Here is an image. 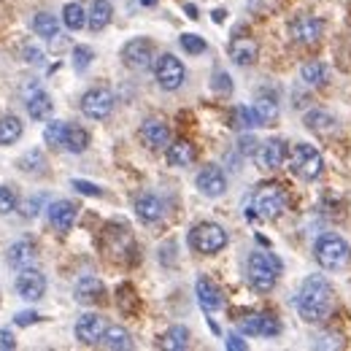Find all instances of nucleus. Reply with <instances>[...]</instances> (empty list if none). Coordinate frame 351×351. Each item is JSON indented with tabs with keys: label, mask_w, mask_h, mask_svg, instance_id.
<instances>
[{
	"label": "nucleus",
	"mask_w": 351,
	"mask_h": 351,
	"mask_svg": "<svg viewBox=\"0 0 351 351\" xmlns=\"http://www.w3.org/2000/svg\"><path fill=\"white\" fill-rule=\"evenodd\" d=\"M16 292L22 300L27 303H36L41 300L46 292V276L36 267H25L19 276H16Z\"/></svg>",
	"instance_id": "obj_12"
},
{
	"label": "nucleus",
	"mask_w": 351,
	"mask_h": 351,
	"mask_svg": "<svg viewBox=\"0 0 351 351\" xmlns=\"http://www.w3.org/2000/svg\"><path fill=\"white\" fill-rule=\"evenodd\" d=\"M71 186H73L79 195H87V197H100V195H103V189H100L97 184H89V181H82V178H73Z\"/></svg>",
	"instance_id": "obj_41"
},
{
	"label": "nucleus",
	"mask_w": 351,
	"mask_h": 351,
	"mask_svg": "<svg viewBox=\"0 0 351 351\" xmlns=\"http://www.w3.org/2000/svg\"><path fill=\"white\" fill-rule=\"evenodd\" d=\"M141 138H143V143L149 146V149H165V146H171V128L162 122V119H146L143 125H141Z\"/></svg>",
	"instance_id": "obj_19"
},
{
	"label": "nucleus",
	"mask_w": 351,
	"mask_h": 351,
	"mask_svg": "<svg viewBox=\"0 0 351 351\" xmlns=\"http://www.w3.org/2000/svg\"><path fill=\"white\" fill-rule=\"evenodd\" d=\"M38 319H41V316H38L36 311H22V313H16V316H14V322H16L19 327H27V324H36Z\"/></svg>",
	"instance_id": "obj_45"
},
{
	"label": "nucleus",
	"mask_w": 351,
	"mask_h": 351,
	"mask_svg": "<svg viewBox=\"0 0 351 351\" xmlns=\"http://www.w3.org/2000/svg\"><path fill=\"white\" fill-rule=\"evenodd\" d=\"M313 346L316 349H341L343 346V338L341 335H322V338H316Z\"/></svg>",
	"instance_id": "obj_43"
},
{
	"label": "nucleus",
	"mask_w": 351,
	"mask_h": 351,
	"mask_svg": "<svg viewBox=\"0 0 351 351\" xmlns=\"http://www.w3.org/2000/svg\"><path fill=\"white\" fill-rule=\"evenodd\" d=\"M195 184H197V189H200L206 197H221V195L227 192V176L221 173V168H217V165H206V168L197 173Z\"/></svg>",
	"instance_id": "obj_15"
},
{
	"label": "nucleus",
	"mask_w": 351,
	"mask_h": 351,
	"mask_svg": "<svg viewBox=\"0 0 351 351\" xmlns=\"http://www.w3.org/2000/svg\"><path fill=\"white\" fill-rule=\"evenodd\" d=\"M89 146V132L84 128H68V135H65V149L71 154H82L87 152Z\"/></svg>",
	"instance_id": "obj_33"
},
{
	"label": "nucleus",
	"mask_w": 351,
	"mask_h": 351,
	"mask_svg": "<svg viewBox=\"0 0 351 351\" xmlns=\"http://www.w3.org/2000/svg\"><path fill=\"white\" fill-rule=\"evenodd\" d=\"M186 14H189L192 19H197V8H195V5H186Z\"/></svg>",
	"instance_id": "obj_50"
},
{
	"label": "nucleus",
	"mask_w": 351,
	"mask_h": 351,
	"mask_svg": "<svg viewBox=\"0 0 351 351\" xmlns=\"http://www.w3.org/2000/svg\"><path fill=\"white\" fill-rule=\"evenodd\" d=\"M38 206H41V197H33V200L25 203V211H22V214H25L27 219H33V217L38 214Z\"/></svg>",
	"instance_id": "obj_49"
},
{
	"label": "nucleus",
	"mask_w": 351,
	"mask_h": 351,
	"mask_svg": "<svg viewBox=\"0 0 351 351\" xmlns=\"http://www.w3.org/2000/svg\"><path fill=\"white\" fill-rule=\"evenodd\" d=\"M257 138L254 135H241V141H238V149H241V154H254L257 152Z\"/></svg>",
	"instance_id": "obj_44"
},
{
	"label": "nucleus",
	"mask_w": 351,
	"mask_h": 351,
	"mask_svg": "<svg viewBox=\"0 0 351 351\" xmlns=\"http://www.w3.org/2000/svg\"><path fill=\"white\" fill-rule=\"evenodd\" d=\"M195 292H197V303H200V308H203L206 313H214V311H219V308L224 306L221 289L208 278V276H200V278H197Z\"/></svg>",
	"instance_id": "obj_17"
},
{
	"label": "nucleus",
	"mask_w": 351,
	"mask_h": 351,
	"mask_svg": "<svg viewBox=\"0 0 351 351\" xmlns=\"http://www.w3.org/2000/svg\"><path fill=\"white\" fill-rule=\"evenodd\" d=\"M62 25L68 30L87 27V11H84V5L82 3H65V8H62Z\"/></svg>",
	"instance_id": "obj_30"
},
{
	"label": "nucleus",
	"mask_w": 351,
	"mask_h": 351,
	"mask_svg": "<svg viewBox=\"0 0 351 351\" xmlns=\"http://www.w3.org/2000/svg\"><path fill=\"white\" fill-rule=\"evenodd\" d=\"M241 332L243 335H260V338H273L281 332V324L276 316L270 313H252L246 319H241Z\"/></svg>",
	"instance_id": "obj_13"
},
{
	"label": "nucleus",
	"mask_w": 351,
	"mask_h": 351,
	"mask_svg": "<svg viewBox=\"0 0 351 351\" xmlns=\"http://www.w3.org/2000/svg\"><path fill=\"white\" fill-rule=\"evenodd\" d=\"M289 171L303 178V181H316L324 171V160L311 143H295L289 152Z\"/></svg>",
	"instance_id": "obj_4"
},
{
	"label": "nucleus",
	"mask_w": 351,
	"mask_h": 351,
	"mask_svg": "<svg viewBox=\"0 0 351 351\" xmlns=\"http://www.w3.org/2000/svg\"><path fill=\"white\" fill-rule=\"evenodd\" d=\"M65 135H68V125L60 122V119H54V122L46 125L44 141L49 143V146H65Z\"/></svg>",
	"instance_id": "obj_36"
},
{
	"label": "nucleus",
	"mask_w": 351,
	"mask_h": 351,
	"mask_svg": "<svg viewBox=\"0 0 351 351\" xmlns=\"http://www.w3.org/2000/svg\"><path fill=\"white\" fill-rule=\"evenodd\" d=\"M117 106V97L108 87H92L82 97V114L89 119H108Z\"/></svg>",
	"instance_id": "obj_7"
},
{
	"label": "nucleus",
	"mask_w": 351,
	"mask_h": 351,
	"mask_svg": "<svg viewBox=\"0 0 351 351\" xmlns=\"http://www.w3.org/2000/svg\"><path fill=\"white\" fill-rule=\"evenodd\" d=\"M111 16H114V5L108 0H92L87 14V27L92 33H100L103 27H108Z\"/></svg>",
	"instance_id": "obj_24"
},
{
	"label": "nucleus",
	"mask_w": 351,
	"mask_h": 351,
	"mask_svg": "<svg viewBox=\"0 0 351 351\" xmlns=\"http://www.w3.org/2000/svg\"><path fill=\"white\" fill-rule=\"evenodd\" d=\"M189 246L197 254H219L221 249L227 246V232L217 221H200L189 232Z\"/></svg>",
	"instance_id": "obj_5"
},
{
	"label": "nucleus",
	"mask_w": 351,
	"mask_h": 351,
	"mask_svg": "<svg viewBox=\"0 0 351 351\" xmlns=\"http://www.w3.org/2000/svg\"><path fill=\"white\" fill-rule=\"evenodd\" d=\"M235 128H241V130L263 128V119H260V114L254 111V106H252V108H249V106H238V108H235Z\"/></svg>",
	"instance_id": "obj_34"
},
{
	"label": "nucleus",
	"mask_w": 351,
	"mask_h": 351,
	"mask_svg": "<svg viewBox=\"0 0 351 351\" xmlns=\"http://www.w3.org/2000/svg\"><path fill=\"white\" fill-rule=\"evenodd\" d=\"M160 346H162V349H171V351H184L186 346H189V330L181 327V324H176V327H171V330L162 335Z\"/></svg>",
	"instance_id": "obj_32"
},
{
	"label": "nucleus",
	"mask_w": 351,
	"mask_h": 351,
	"mask_svg": "<svg viewBox=\"0 0 351 351\" xmlns=\"http://www.w3.org/2000/svg\"><path fill=\"white\" fill-rule=\"evenodd\" d=\"M46 211H49V224L57 232H68L73 227V221H76V214H79V208L71 200H54Z\"/></svg>",
	"instance_id": "obj_18"
},
{
	"label": "nucleus",
	"mask_w": 351,
	"mask_h": 351,
	"mask_svg": "<svg viewBox=\"0 0 351 351\" xmlns=\"http://www.w3.org/2000/svg\"><path fill=\"white\" fill-rule=\"evenodd\" d=\"M5 257H8V265H11V267L25 270V267H33L36 257H38V249H36L33 241H16V243L8 246V254H5Z\"/></svg>",
	"instance_id": "obj_22"
},
{
	"label": "nucleus",
	"mask_w": 351,
	"mask_h": 351,
	"mask_svg": "<svg viewBox=\"0 0 351 351\" xmlns=\"http://www.w3.org/2000/svg\"><path fill=\"white\" fill-rule=\"evenodd\" d=\"M224 346H227L230 351H246V349H249V346H246V341H243L241 335H230Z\"/></svg>",
	"instance_id": "obj_48"
},
{
	"label": "nucleus",
	"mask_w": 351,
	"mask_h": 351,
	"mask_svg": "<svg viewBox=\"0 0 351 351\" xmlns=\"http://www.w3.org/2000/svg\"><path fill=\"white\" fill-rule=\"evenodd\" d=\"M313 257L324 270H341L351 263V246L346 243V238L327 232L313 243Z\"/></svg>",
	"instance_id": "obj_3"
},
{
	"label": "nucleus",
	"mask_w": 351,
	"mask_h": 351,
	"mask_svg": "<svg viewBox=\"0 0 351 351\" xmlns=\"http://www.w3.org/2000/svg\"><path fill=\"white\" fill-rule=\"evenodd\" d=\"M103 292H106V287H103V281H100L97 276H84V278H79V284H76V289H73V295H76V300H79L82 306H92V303L103 300Z\"/></svg>",
	"instance_id": "obj_23"
},
{
	"label": "nucleus",
	"mask_w": 351,
	"mask_h": 351,
	"mask_svg": "<svg viewBox=\"0 0 351 351\" xmlns=\"http://www.w3.org/2000/svg\"><path fill=\"white\" fill-rule=\"evenodd\" d=\"M154 46L146 38H132L128 44L122 46V62L132 68V71H146L154 65Z\"/></svg>",
	"instance_id": "obj_9"
},
{
	"label": "nucleus",
	"mask_w": 351,
	"mask_h": 351,
	"mask_svg": "<svg viewBox=\"0 0 351 351\" xmlns=\"http://www.w3.org/2000/svg\"><path fill=\"white\" fill-rule=\"evenodd\" d=\"M92 60H95V51L89 49V46H76L73 49V68L79 71V73H84L89 65H92Z\"/></svg>",
	"instance_id": "obj_39"
},
{
	"label": "nucleus",
	"mask_w": 351,
	"mask_h": 351,
	"mask_svg": "<svg viewBox=\"0 0 351 351\" xmlns=\"http://www.w3.org/2000/svg\"><path fill=\"white\" fill-rule=\"evenodd\" d=\"M135 214L143 224H154V221H160L165 217V203H162L160 195L143 192V195L135 197Z\"/></svg>",
	"instance_id": "obj_16"
},
{
	"label": "nucleus",
	"mask_w": 351,
	"mask_h": 351,
	"mask_svg": "<svg viewBox=\"0 0 351 351\" xmlns=\"http://www.w3.org/2000/svg\"><path fill=\"white\" fill-rule=\"evenodd\" d=\"M303 125H306L311 132L324 135V138H330V135L338 132V119H335L330 111H324V108H311L306 117H303Z\"/></svg>",
	"instance_id": "obj_21"
},
{
	"label": "nucleus",
	"mask_w": 351,
	"mask_h": 351,
	"mask_svg": "<svg viewBox=\"0 0 351 351\" xmlns=\"http://www.w3.org/2000/svg\"><path fill=\"white\" fill-rule=\"evenodd\" d=\"M16 192L11 186H0V214H11L16 208Z\"/></svg>",
	"instance_id": "obj_40"
},
{
	"label": "nucleus",
	"mask_w": 351,
	"mask_h": 351,
	"mask_svg": "<svg viewBox=\"0 0 351 351\" xmlns=\"http://www.w3.org/2000/svg\"><path fill=\"white\" fill-rule=\"evenodd\" d=\"M27 114H30V119H49L51 117V108H54V103H51V97L46 95L44 89H36V92H30V97H27Z\"/></svg>",
	"instance_id": "obj_27"
},
{
	"label": "nucleus",
	"mask_w": 351,
	"mask_h": 351,
	"mask_svg": "<svg viewBox=\"0 0 351 351\" xmlns=\"http://www.w3.org/2000/svg\"><path fill=\"white\" fill-rule=\"evenodd\" d=\"M19 168L25 171V173H44V168H46V160H44V154L41 152H27L22 160H19Z\"/></svg>",
	"instance_id": "obj_37"
},
{
	"label": "nucleus",
	"mask_w": 351,
	"mask_h": 351,
	"mask_svg": "<svg viewBox=\"0 0 351 351\" xmlns=\"http://www.w3.org/2000/svg\"><path fill=\"white\" fill-rule=\"evenodd\" d=\"M287 154H289L287 141H281V138H270V141H265V143L257 146L254 160H257V165H260L263 171H278V168L287 162Z\"/></svg>",
	"instance_id": "obj_10"
},
{
	"label": "nucleus",
	"mask_w": 351,
	"mask_h": 351,
	"mask_svg": "<svg viewBox=\"0 0 351 351\" xmlns=\"http://www.w3.org/2000/svg\"><path fill=\"white\" fill-rule=\"evenodd\" d=\"M33 30H36V36H41L46 41H51V38H57L60 36V22H57V16H51V14H36V19H33Z\"/></svg>",
	"instance_id": "obj_31"
},
{
	"label": "nucleus",
	"mask_w": 351,
	"mask_h": 351,
	"mask_svg": "<svg viewBox=\"0 0 351 351\" xmlns=\"http://www.w3.org/2000/svg\"><path fill=\"white\" fill-rule=\"evenodd\" d=\"M154 79L165 92H176L186 79V68L176 54H160L154 60Z\"/></svg>",
	"instance_id": "obj_6"
},
{
	"label": "nucleus",
	"mask_w": 351,
	"mask_h": 351,
	"mask_svg": "<svg viewBox=\"0 0 351 351\" xmlns=\"http://www.w3.org/2000/svg\"><path fill=\"white\" fill-rule=\"evenodd\" d=\"M211 87L217 89L219 95H230V92H232V79H230L224 71H217V73H214V84H211Z\"/></svg>",
	"instance_id": "obj_42"
},
{
	"label": "nucleus",
	"mask_w": 351,
	"mask_h": 351,
	"mask_svg": "<svg viewBox=\"0 0 351 351\" xmlns=\"http://www.w3.org/2000/svg\"><path fill=\"white\" fill-rule=\"evenodd\" d=\"M254 211L263 217V219H278L284 211H287V195L281 186L276 184H267L257 192L254 197Z\"/></svg>",
	"instance_id": "obj_8"
},
{
	"label": "nucleus",
	"mask_w": 351,
	"mask_h": 351,
	"mask_svg": "<svg viewBox=\"0 0 351 351\" xmlns=\"http://www.w3.org/2000/svg\"><path fill=\"white\" fill-rule=\"evenodd\" d=\"M178 44H181V49H184L186 54H203V51H206V38H200V36H195V33H184V36L178 38Z\"/></svg>",
	"instance_id": "obj_38"
},
{
	"label": "nucleus",
	"mask_w": 351,
	"mask_h": 351,
	"mask_svg": "<svg viewBox=\"0 0 351 351\" xmlns=\"http://www.w3.org/2000/svg\"><path fill=\"white\" fill-rule=\"evenodd\" d=\"M300 79L306 82L308 87H324V84H327V79H330L327 65H324V62H319V60H311V62L303 65Z\"/></svg>",
	"instance_id": "obj_28"
},
{
	"label": "nucleus",
	"mask_w": 351,
	"mask_h": 351,
	"mask_svg": "<svg viewBox=\"0 0 351 351\" xmlns=\"http://www.w3.org/2000/svg\"><path fill=\"white\" fill-rule=\"evenodd\" d=\"M332 306H335V292L330 287L327 278L322 276H308L298 292V313L300 319L306 322H322L332 313Z\"/></svg>",
	"instance_id": "obj_1"
},
{
	"label": "nucleus",
	"mask_w": 351,
	"mask_h": 351,
	"mask_svg": "<svg viewBox=\"0 0 351 351\" xmlns=\"http://www.w3.org/2000/svg\"><path fill=\"white\" fill-rule=\"evenodd\" d=\"M281 270H284V265H281V260L276 254H270V252H254L249 257V284H252V289L260 292V295H267L276 287Z\"/></svg>",
	"instance_id": "obj_2"
},
{
	"label": "nucleus",
	"mask_w": 351,
	"mask_h": 351,
	"mask_svg": "<svg viewBox=\"0 0 351 351\" xmlns=\"http://www.w3.org/2000/svg\"><path fill=\"white\" fill-rule=\"evenodd\" d=\"M22 119L19 117H14V114H5L3 119H0V146H11V143H16L19 138H22Z\"/></svg>",
	"instance_id": "obj_29"
},
{
	"label": "nucleus",
	"mask_w": 351,
	"mask_h": 351,
	"mask_svg": "<svg viewBox=\"0 0 351 351\" xmlns=\"http://www.w3.org/2000/svg\"><path fill=\"white\" fill-rule=\"evenodd\" d=\"M195 157H197L195 146H192L189 141H184V138H178V141H173V143L168 146V162H171L173 168H186V165H192Z\"/></svg>",
	"instance_id": "obj_25"
},
{
	"label": "nucleus",
	"mask_w": 351,
	"mask_h": 351,
	"mask_svg": "<svg viewBox=\"0 0 351 351\" xmlns=\"http://www.w3.org/2000/svg\"><path fill=\"white\" fill-rule=\"evenodd\" d=\"M11 349H16V341H14V335L8 330L0 327V351H11Z\"/></svg>",
	"instance_id": "obj_46"
},
{
	"label": "nucleus",
	"mask_w": 351,
	"mask_h": 351,
	"mask_svg": "<svg viewBox=\"0 0 351 351\" xmlns=\"http://www.w3.org/2000/svg\"><path fill=\"white\" fill-rule=\"evenodd\" d=\"M324 33V22L319 16H298L289 22V36L295 44H303V46H313L319 44Z\"/></svg>",
	"instance_id": "obj_11"
},
{
	"label": "nucleus",
	"mask_w": 351,
	"mask_h": 351,
	"mask_svg": "<svg viewBox=\"0 0 351 351\" xmlns=\"http://www.w3.org/2000/svg\"><path fill=\"white\" fill-rule=\"evenodd\" d=\"M254 111L260 114V119H263V125L267 122H273L276 117H278V103H276V97H270V95H260L257 97V103H254Z\"/></svg>",
	"instance_id": "obj_35"
},
{
	"label": "nucleus",
	"mask_w": 351,
	"mask_h": 351,
	"mask_svg": "<svg viewBox=\"0 0 351 351\" xmlns=\"http://www.w3.org/2000/svg\"><path fill=\"white\" fill-rule=\"evenodd\" d=\"M257 57H260V46L254 38H249V36H241V38H232L230 41V60L235 62V65H254L257 62Z\"/></svg>",
	"instance_id": "obj_20"
},
{
	"label": "nucleus",
	"mask_w": 351,
	"mask_h": 351,
	"mask_svg": "<svg viewBox=\"0 0 351 351\" xmlns=\"http://www.w3.org/2000/svg\"><path fill=\"white\" fill-rule=\"evenodd\" d=\"M106 327H108V324H106L103 316H97V313H84V316H79V322H76V338H79L84 346H95V343L103 341Z\"/></svg>",
	"instance_id": "obj_14"
},
{
	"label": "nucleus",
	"mask_w": 351,
	"mask_h": 351,
	"mask_svg": "<svg viewBox=\"0 0 351 351\" xmlns=\"http://www.w3.org/2000/svg\"><path fill=\"white\" fill-rule=\"evenodd\" d=\"M25 60H27V62H33V65H41V62H44V54H41V49L27 46V49H25Z\"/></svg>",
	"instance_id": "obj_47"
},
{
	"label": "nucleus",
	"mask_w": 351,
	"mask_h": 351,
	"mask_svg": "<svg viewBox=\"0 0 351 351\" xmlns=\"http://www.w3.org/2000/svg\"><path fill=\"white\" fill-rule=\"evenodd\" d=\"M221 19H224V11L217 8V11H214V22H221Z\"/></svg>",
	"instance_id": "obj_51"
},
{
	"label": "nucleus",
	"mask_w": 351,
	"mask_h": 351,
	"mask_svg": "<svg viewBox=\"0 0 351 351\" xmlns=\"http://www.w3.org/2000/svg\"><path fill=\"white\" fill-rule=\"evenodd\" d=\"M106 349L111 351H128L132 349V338L130 332L122 327V324H108L106 332H103V341H100Z\"/></svg>",
	"instance_id": "obj_26"
}]
</instances>
